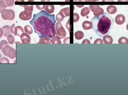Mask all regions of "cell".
<instances>
[{
  "mask_svg": "<svg viewBox=\"0 0 128 95\" xmlns=\"http://www.w3.org/2000/svg\"><path fill=\"white\" fill-rule=\"evenodd\" d=\"M65 16L64 14L61 12H59L56 16V20L58 22H60L63 20Z\"/></svg>",
  "mask_w": 128,
  "mask_h": 95,
  "instance_id": "19",
  "label": "cell"
},
{
  "mask_svg": "<svg viewBox=\"0 0 128 95\" xmlns=\"http://www.w3.org/2000/svg\"><path fill=\"white\" fill-rule=\"evenodd\" d=\"M114 20L108 13H104L93 17L91 19L92 30L101 38L110 33L114 24Z\"/></svg>",
  "mask_w": 128,
  "mask_h": 95,
  "instance_id": "2",
  "label": "cell"
},
{
  "mask_svg": "<svg viewBox=\"0 0 128 95\" xmlns=\"http://www.w3.org/2000/svg\"><path fill=\"white\" fill-rule=\"evenodd\" d=\"M32 12L30 11L24 10L20 13L19 18L23 20H28L32 19Z\"/></svg>",
  "mask_w": 128,
  "mask_h": 95,
  "instance_id": "6",
  "label": "cell"
},
{
  "mask_svg": "<svg viewBox=\"0 0 128 95\" xmlns=\"http://www.w3.org/2000/svg\"><path fill=\"white\" fill-rule=\"evenodd\" d=\"M16 51L14 49L10 47L8 50L7 57H9L10 59H14L16 58Z\"/></svg>",
  "mask_w": 128,
  "mask_h": 95,
  "instance_id": "9",
  "label": "cell"
},
{
  "mask_svg": "<svg viewBox=\"0 0 128 95\" xmlns=\"http://www.w3.org/2000/svg\"><path fill=\"white\" fill-rule=\"evenodd\" d=\"M50 0H41L42 2H50Z\"/></svg>",
  "mask_w": 128,
  "mask_h": 95,
  "instance_id": "39",
  "label": "cell"
},
{
  "mask_svg": "<svg viewBox=\"0 0 128 95\" xmlns=\"http://www.w3.org/2000/svg\"><path fill=\"white\" fill-rule=\"evenodd\" d=\"M89 7L90 10L94 12V14L95 16H99L104 12L103 9L100 8L99 5H91Z\"/></svg>",
  "mask_w": 128,
  "mask_h": 95,
  "instance_id": "5",
  "label": "cell"
},
{
  "mask_svg": "<svg viewBox=\"0 0 128 95\" xmlns=\"http://www.w3.org/2000/svg\"><path fill=\"white\" fill-rule=\"evenodd\" d=\"M20 36L22 44H28L30 43L31 38L28 34L24 32L20 35Z\"/></svg>",
  "mask_w": 128,
  "mask_h": 95,
  "instance_id": "7",
  "label": "cell"
},
{
  "mask_svg": "<svg viewBox=\"0 0 128 95\" xmlns=\"http://www.w3.org/2000/svg\"><path fill=\"white\" fill-rule=\"evenodd\" d=\"M104 42L105 44H111L113 43V40L111 36L108 35H106L103 36Z\"/></svg>",
  "mask_w": 128,
  "mask_h": 95,
  "instance_id": "14",
  "label": "cell"
},
{
  "mask_svg": "<svg viewBox=\"0 0 128 95\" xmlns=\"http://www.w3.org/2000/svg\"><path fill=\"white\" fill-rule=\"evenodd\" d=\"M24 30L25 32L28 35H31L33 32L32 27L29 25H27L24 27Z\"/></svg>",
  "mask_w": 128,
  "mask_h": 95,
  "instance_id": "21",
  "label": "cell"
},
{
  "mask_svg": "<svg viewBox=\"0 0 128 95\" xmlns=\"http://www.w3.org/2000/svg\"><path fill=\"white\" fill-rule=\"evenodd\" d=\"M24 33L23 28L21 26H17L15 27V36H20V35Z\"/></svg>",
  "mask_w": 128,
  "mask_h": 95,
  "instance_id": "16",
  "label": "cell"
},
{
  "mask_svg": "<svg viewBox=\"0 0 128 95\" xmlns=\"http://www.w3.org/2000/svg\"><path fill=\"white\" fill-rule=\"evenodd\" d=\"M10 47H11V46H9L8 44H7V45H6L3 48L2 51L4 55L7 56L8 51Z\"/></svg>",
  "mask_w": 128,
  "mask_h": 95,
  "instance_id": "26",
  "label": "cell"
},
{
  "mask_svg": "<svg viewBox=\"0 0 128 95\" xmlns=\"http://www.w3.org/2000/svg\"><path fill=\"white\" fill-rule=\"evenodd\" d=\"M78 0H74V2H76V1H77Z\"/></svg>",
  "mask_w": 128,
  "mask_h": 95,
  "instance_id": "45",
  "label": "cell"
},
{
  "mask_svg": "<svg viewBox=\"0 0 128 95\" xmlns=\"http://www.w3.org/2000/svg\"><path fill=\"white\" fill-rule=\"evenodd\" d=\"M82 26L83 29L85 30H90L92 28V22L87 20L84 22L82 24Z\"/></svg>",
  "mask_w": 128,
  "mask_h": 95,
  "instance_id": "11",
  "label": "cell"
},
{
  "mask_svg": "<svg viewBox=\"0 0 128 95\" xmlns=\"http://www.w3.org/2000/svg\"><path fill=\"white\" fill-rule=\"evenodd\" d=\"M115 22L118 25H122L125 21V18L122 14H119L116 16L115 18Z\"/></svg>",
  "mask_w": 128,
  "mask_h": 95,
  "instance_id": "8",
  "label": "cell"
},
{
  "mask_svg": "<svg viewBox=\"0 0 128 95\" xmlns=\"http://www.w3.org/2000/svg\"><path fill=\"white\" fill-rule=\"evenodd\" d=\"M2 58V56L1 55V54L0 53V64H1V60Z\"/></svg>",
  "mask_w": 128,
  "mask_h": 95,
  "instance_id": "42",
  "label": "cell"
},
{
  "mask_svg": "<svg viewBox=\"0 0 128 95\" xmlns=\"http://www.w3.org/2000/svg\"><path fill=\"white\" fill-rule=\"evenodd\" d=\"M4 1L6 4V7H10L13 6L14 4V0H2Z\"/></svg>",
  "mask_w": 128,
  "mask_h": 95,
  "instance_id": "22",
  "label": "cell"
},
{
  "mask_svg": "<svg viewBox=\"0 0 128 95\" xmlns=\"http://www.w3.org/2000/svg\"><path fill=\"white\" fill-rule=\"evenodd\" d=\"M9 64L10 61L9 60L6 58H2L1 60V64Z\"/></svg>",
  "mask_w": 128,
  "mask_h": 95,
  "instance_id": "31",
  "label": "cell"
},
{
  "mask_svg": "<svg viewBox=\"0 0 128 95\" xmlns=\"http://www.w3.org/2000/svg\"><path fill=\"white\" fill-rule=\"evenodd\" d=\"M24 2V0H16V2Z\"/></svg>",
  "mask_w": 128,
  "mask_h": 95,
  "instance_id": "41",
  "label": "cell"
},
{
  "mask_svg": "<svg viewBox=\"0 0 128 95\" xmlns=\"http://www.w3.org/2000/svg\"><path fill=\"white\" fill-rule=\"evenodd\" d=\"M91 43L89 40L87 39H85L83 40V42L82 43V44H90Z\"/></svg>",
  "mask_w": 128,
  "mask_h": 95,
  "instance_id": "35",
  "label": "cell"
},
{
  "mask_svg": "<svg viewBox=\"0 0 128 95\" xmlns=\"http://www.w3.org/2000/svg\"><path fill=\"white\" fill-rule=\"evenodd\" d=\"M7 40L9 44H12L15 42V38L14 36L11 34H9L7 36Z\"/></svg>",
  "mask_w": 128,
  "mask_h": 95,
  "instance_id": "25",
  "label": "cell"
},
{
  "mask_svg": "<svg viewBox=\"0 0 128 95\" xmlns=\"http://www.w3.org/2000/svg\"><path fill=\"white\" fill-rule=\"evenodd\" d=\"M45 12L49 14H51L54 12V6L53 5H45L44 8Z\"/></svg>",
  "mask_w": 128,
  "mask_h": 95,
  "instance_id": "12",
  "label": "cell"
},
{
  "mask_svg": "<svg viewBox=\"0 0 128 95\" xmlns=\"http://www.w3.org/2000/svg\"><path fill=\"white\" fill-rule=\"evenodd\" d=\"M15 24H12L10 27V31L12 34L15 35Z\"/></svg>",
  "mask_w": 128,
  "mask_h": 95,
  "instance_id": "32",
  "label": "cell"
},
{
  "mask_svg": "<svg viewBox=\"0 0 128 95\" xmlns=\"http://www.w3.org/2000/svg\"><path fill=\"white\" fill-rule=\"evenodd\" d=\"M8 44V42L6 40H2L0 42V50L2 51L3 48L6 45Z\"/></svg>",
  "mask_w": 128,
  "mask_h": 95,
  "instance_id": "27",
  "label": "cell"
},
{
  "mask_svg": "<svg viewBox=\"0 0 128 95\" xmlns=\"http://www.w3.org/2000/svg\"><path fill=\"white\" fill-rule=\"evenodd\" d=\"M56 22L54 14H50L42 10L34 15L33 19L30 23L39 38L47 36L52 38L56 35Z\"/></svg>",
  "mask_w": 128,
  "mask_h": 95,
  "instance_id": "1",
  "label": "cell"
},
{
  "mask_svg": "<svg viewBox=\"0 0 128 95\" xmlns=\"http://www.w3.org/2000/svg\"><path fill=\"white\" fill-rule=\"evenodd\" d=\"M6 6L5 2L4 1L0 0V12H2V10L6 9Z\"/></svg>",
  "mask_w": 128,
  "mask_h": 95,
  "instance_id": "28",
  "label": "cell"
},
{
  "mask_svg": "<svg viewBox=\"0 0 128 95\" xmlns=\"http://www.w3.org/2000/svg\"><path fill=\"white\" fill-rule=\"evenodd\" d=\"M52 40L50 38L47 36H44L40 38L39 41V42L38 43H40V44H50L52 43Z\"/></svg>",
  "mask_w": 128,
  "mask_h": 95,
  "instance_id": "10",
  "label": "cell"
},
{
  "mask_svg": "<svg viewBox=\"0 0 128 95\" xmlns=\"http://www.w3.org/2000/svg\"><path fill=\"white\" fill-rule=\"evenodd\" d=\"M75 38L77 40H80L84 37V35L83 32L81 31H78L74 34Z\"/></svg>",
  "mask_w": 128,
  "mask_h": 95,
  "instance_id": "17",
  "label": "cell"
},
{
  "mask_svg": "<svg viewBox=\"0 0 128 95\" xmlns=\"http://www.w3.org/2000/svg\"><path fill=\"white\" fill-rule=\"evenodd\" d=\"M20 6L24 7V10H26V11H30L32 12L33 10H34V6L32 5H19Z\"/></svg>",
  "mask_w": 128,
  "mask_h": 95,
  "instance_id": "23",
  "label": "cell"
},
{
  "mask_svg": "<svg viewBox=\"0 0 128 95\" xmlns=\"http://www.w3.org/2000/svg\"><path fill=\"white\" fill-rule=\"evenodd\" d=\"M45 5H38L36 6V8L39 10H43L44 9Z\"/></svg>",
  "mask_w": 128,
  "mask_h": 95,
  "instance_id": "34",
  "label": "cell"
},
{
  "mask_svg": "<svg viewBox=\"0 0 128 95\" xmlns=\"http://www.w3.org/2000/svg\"><path fill=\"white\" fill-rule=\"evenodd\" d=\"M99 0H93V1H94V2H95V1H98Z\"/></svg>",
  "mask_w": 128,
  "mask_h": 95,
  "instance_id": "44",
  "label": "cell"
},
{
  "mask_svg": "<svg viewBox=\"0 0 128 95\" xmlns=\"http://www.w3.org/2000/svg\"><path fill=\"white\" fill-rule=\"evenodd\" d=\"M74 22H75L78 21L80 19V16L78 14L74 13Z\"/></svg>",
  "mask_w": 128,
  "mask_h": 95,
  "instance_id": "30",
  "label": "cell"
},
{
  "mask_svg": "<svg viewBox=\"0 0 128 95\" xmlns=\"http://www.w3.org/2000/svg\"><path fill=\"white\" fill-rule=\"evenodd\" d=\"M102 2H114V0H102Z\"/></svg>",
  "mask_w": 128,
  "mask_h": 95,
  "instance_id": "37",
  "label": "cell"
},
{
  "mask_svg": "<svg viewBox=\"0 0 128 95\" xmlns=\"http://www.w3.org/2000/svg\"><path fill=\"white\" fill-rule=\"evenodd\" d=\"M1 13L2 19L4 20H12L15 17V13L14 10L11 9H3Z\"/></svg>",
  "mask_w": 128,
  "mask_h": 95,
  "instance_id": "3",
  "label": "cell"
},
{
  "mask_svg": "<svg viewBox=\"0 0 128 95\" xmlns=\"http://www.w3.org/2000/svg\"><path fill=\"white\" fill-rule=\"evenodd\" d=\"M94 44H103V42L101 39L98 38L95 41Z\"/></svg>",
  "mask_w": 128,
  "mask_h": 95,
  "instance_id": "33",
  "label": "cell"
},
{
  "mask_svg": "<svg viewBox=\"0 0 128 95\" xmlns=\"http://www.w3.org/2000/svg\"><path fill=\"white\" fill-rule=\"evenodd\" d=\"M10 28V26L8 25H6L2 27V29L4 32V36L5 37H7L9 34H12Z\"/></svg>",
  "mask_w": 128,
  "mask_h": 95,
  "instance_id": "13",
  "label": "cell"
},
{
  "mask_svg": "<svg viewBox=\"0 0 128 95\" xmlns=\"http://www.w3.org/2000/svg\"><path fill=\"white\" fill-rule=\"evenodd\" d=\"M4 34V32L2 28L0 27V38H2Z\"/></svg>",
  "mask_w": 128,
  "mask_h": 95,
  "instance_id": "36",
  "label": "cell"
},
{
  "mask_svg": "<svg viewBox=\"0 0 128 95\" xmlns=\"http://www.w3.org/2000/svg\"><path fill=\"white\" fill-rule=\"evenodd\" d=\"M118 2H128V0H118Z\"/></svg>",
  "mask_w": 128,
  "mask_h": 95,
  "instance_id": "38",
  "label": "cell"
},
{
  "mask_svg": "<svg viewBox=\"0 0 128 95\" xmlns=\"http://www.w3.org/2000/svg\"><path fill=\"white\" fill-rule=\"evenodd\" d=\"M119 44H128V38L125 37H122L120 38L118 40Z\"/></svg>",
  "mask_w": 128,
  "mask_h": 95,
  "instance_id": "24",
  "label": "cell"
},
{
  "mask_svg": "<svg viewBox=\"0 0 128 95\" xmlns=\"http://www.w3.org/2000/svg\"><path fill=\"white\" fill-rule=\"evenodd\" d=\"M52 38V44H61L62 42L60 39L55 36Z\"/></svg>",
  "mask_w": 128,
  "mask_h": 95,
  "instance_id": "29",
  "label": "cell"
},
{
  "mask_svg": "<svg viewBox=\"0 0 128 95\" xmlns=\"http://www.w3.org/2000/svg\"><path fill=\"white\" fill-rule=\"evenodd\" d=\"M79 2H88V0H78Z\"/></svg>",
  "mask_w": 128,
  "mask_h": 95,
  "instance_id": "40",
  "label": "cell"
},
{
  "mask_svg": "<svg viewBox=\"0 0 128 95\" xmlns=\"http://www.w3.org/2000/svg\"><path fill=\"white\" fill-rule=\"evenodd\" d=\"M60 12L64 14L65 17L69 16H70V8H64L60 10Z\"/></svg>",
  "mask_w": 128,
  "mask_h": 95,
  "instance_id": "20",
  "label": "cell"
},
{
  "mask_svg": "<svg viewBox=\"0 0 128 95\" xmlns=\"http://www.w3.org/2000/svg\"><path fill=\"white\" fill-rule=\"evenodd\" d=\"M55 26L56 37L61 39L66 37V32L60 22H57Z\"/></svg>",
  "mask_w": 128,
  "mask_h": 95,
  "instance_id": "4",
  "label": "cell"
},
{
  "mask_svg": "<svg viewBox=\"0 0 128 95\" xmlns=\"http://www.w3.org/2000/svg\"><path fill=\"white\" fill-rule=\"evenodd\" d=\"M90 10L88 7H84L82 10L81 12V16L83 17H84L87 16L90 13Z\"/></svg>",
  "mask_w": 128,
  "mask_h": 95,
  "instance_id": "18",
  "label": "cell"
},
{
  "mask_svg": "<svg viewBox=\"0 0 128 95\" xmlns=\"http://www.w3.org/2000/svg\"><path fill=\"white\" fill-rule=\"evenodd\" d=\"M107 11L108 13L110 14H114L116 13L117 8L116 6L113 5H110L107 8Z\"/></svg>",
  "mask_w": 128,
  "mask_h": 95,
  "instance_id": "15",
  "label": "cell"
},
{
  "mask_svg": "<svg viewBox=\"0 0 128 95\" xmlns=\"http://www.w3.org/2000/svg\"><path fill=\"white\" fill-rule=\"evenodd\" d=\"M28 2H34L33 0H28Z\"/></svg>",
  "mask_w": 128,
  "mask_h": 95,
  "instance_id": "43",
  "label": "cell"
}]
</instances>
